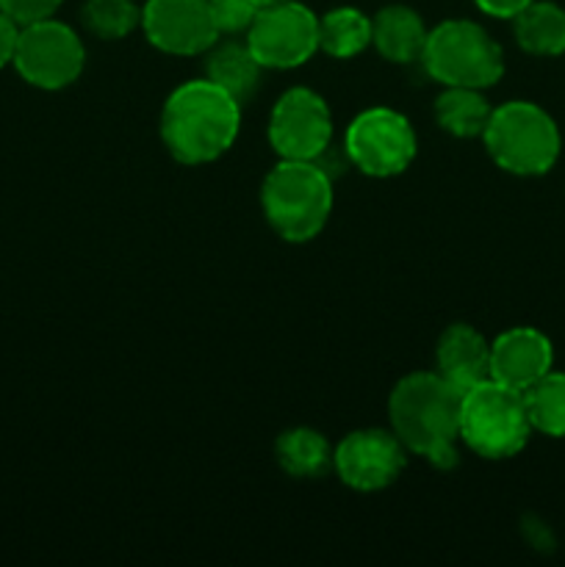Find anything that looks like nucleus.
I'll return each mask as SVG.
<instances>
[{
	"instance_id": "obj_1",
	"label": "nucleus",
	"mask_w": 565,
	"mask_h": 567,
	"mask_svg": "<svg viewBox=\"0 0 565 567\" xmlns=\"http://www.w3.org/2000/svg\"><path fill=\"white\" fill-rule=\"evenodd\" d=\"M460 402L463 391L438 371H413L397 382L388 399L391 432L438 471L454 468L460 460Z\"/></svg>"
},
{
	"instance_id": "obj_2",
	"label": "nucleus",
	"mask_w": 565,
	"mask_h": 567,
	"mask_svg": "<svg viewBox=\"0 0 565 567\" xmlns=\"http://www.w3.org/2000/svg\"><path fill=\"white\" fill-rule=\"evenodd\" d=\"M242 131V103L208 78L181 83L161 111V138L181 164L222 158Z\"/></svg>"
},
{
	"instance_id": "obj_3",
	"label": "nucleus",
	"mask_w": 565,
	"mask_h": 567,
	"mask_svg": "<svg viewBox=\"0 0 565 567\" xmlns=\"http://www.w3.org/2000/svg\"><path fill=\"white\" fill-rule=\"evenodd\" d=\"M260 205L282 241L305 244L319 236L330 219L332 177L316 161L280 158L264 177Z\"/></svg>"
},
{
	"instance_id": "obj_4",
	"label": "nucleus",
	"mask_w": 565,
	"mask_h": 567,
	"mask_svg": "<svg viewBox=\"0 0 565 567\" xmlns=\"http://www.w3.org/2000/svg\"><path fill=\"white\" fill-rule=\"evenodd\" d=\"M482 142L499 169L518 177L546 175L563 150L557 122L530 100H510L493 109Z\"/></svg>"
},
{
	"instance_id": "obj_5",
	"label": "nucleus",
	"mask_w": 565,
	"mask_h": 567,
	"mask_svg": "<svg viewBox=\"0 0 565 567\" xmlns=\"http://www.w3.org/2000/svg\"><path fill=\"white\" fill-rule=\"evenodd\" d=\"M526 399L521 391L485 380L463 391L460 402V443L485 460L515 457L532 435Z\"/></svg>"
},
{
	"instance_id": "obj_6",
	"label": "nucleus",
	"mask_w": 565,
	"mask_h": 567,
	"mask_svg": "<svg viewBox=\"0 0 565 567\" xmlns=\"http://www.w3.org/2000/svg\"><path fill=\"white\" fill-rule=\"evenodd\" d=\"M421 61L443 86L487 89L504 75L502 48L471 20H443L432 28Z\"/></svg>"
},
{
	"instance_id": "obj_7",
	"label": "nucleus",
	"mask_w": 565,
	"mask_h": 567,
	"mask_svg": "<svg viewBox=\"0 0 565 567\" xmlns=\"http://www.w3.org/2000/svg\"><path fill=\"white\" fill-rule=\"evenodd\" d=\"M415 131L399 111L374 105L349 122L343 136V155L355 169L369 177L402 175L415 158Z\"/></svg>"
},
{
	"instance_id": "obj_8",
	"label": "nucleus",
	"mask_w": 565,
	"mask_h": 567,
	"mask_svg": "<svg viewBox=\"0 0 565 567\" xmlns=\"http://www.w3.org/2000/svg\"><path fill=\"white\" fill-rule=\"evenodd\" d=\"M11 64L17 66L22 81L55 92L78 81L86 64V48L70 25L48 17L20 28V42Z\"/></svg>"
},
{
	"instance_id": "obj_9",
	"label": "nucleus",
	"mask_w": 565,
	"mask_h": 567,
	"mask_svg": "<svg viewBox=\"0 0 565 567\" xmlns=\"http://www.w3.org/2000/svg\"><path fill=\"white\" fill-rule=\"evenodd\" d=\"M247 44L264 70H294L319 50V17L297 0L264 6L247 31Z\"/></svg>"
},
{
	"instance_id": "obj_10",
	"label": "nucleus",
	"mask_w": 565,
	"mask_h": 567,
	"mask_svg": "<svg viewBox=\"0 0 565 567\" xmlns=\"http://www.w3.org/2000/svg\"><path fill=\"white\" fill-rule=\"evenodd\" d=\"M269 144L286 161H316L332 144L330 105L314 89L294 86L269 114Z\"/></svg>"
},
{
	"instance_id": "obj_11",
	"label": "nucleus",
	"mask_w": 565,
	"mask_h": 567,
	"mask_svg": "<svg viewBox=\"0 0 565 567\" xmlns=\"http://www.w3.org/2000/svg\"><path fill=\"white\" fill-rule=\"evenodd\" d=\"M408 465V449L388 430L349 432L332 449V471L347 487L374 493L393 485Z\"/></svg>"
},
{
	"instance_id": "obj_12",
	"label": "nucleus",
	"mask_w": 565,
	"mask_h": 567,
	"mask_svg": "<svg viewBox=\"0 0 565 567\" xmlns=\"http://www.w3.org/2000/svg\"><path fill=\"white\" fill-rule=\"evenodd\" d=\"M142 31L153 48L170 55H199L216 42L208 0H147Z\"/></svg>"
},
{
	"instance_id": "obj_13",
	"label": "nucleus",
	"mask_w": 565,
	"mask_h": 567,
	"mask_svg": "<svg viewBox=\"0 0 565 567\" xmlns=\"http://www.w3.org/2000/svg\"><path fill=\"white\" fill-rule=\"evenodd\" d=\"M552 341L535 327H513L491 343V380L513 391H530L552 371Z\"/></svg>"
},
{
	"instance_id": "obj_14",
	"label": "nucleus",
	"mask_w": 565,
	"mask_h": 567,
	"mask_svg": "<svg viewBox=\"0 0 565 567\" xmlns=\"http://www.w3.org/2000/svg\"><path fill=\"white\" fill-rule=\"evenodd\" d=\"M438 374L458 391L491 380V341L471 324H449L438 338Z\"/></svg>"
},
{
	"instance_id": "obj_15",
	"label": "nucleus",
	"mask_w": 565,
	"mask_h": 567,
	"mask_svg": "<svg viewBox=\"0 0 565 567\" xmlns=\"http://www.w3.org/2000/svg\"><path fill=\"white\" fill-rule=\"evenodd\" d=\"M427 37L430 31H427L424 20L419 17V11L408 9V6H386L371 20V44L391 64L421 61Z\"/></svg>"
},
{
	"instance_id": "obj_16",
	"label": "nucleus",
	"mask_w": 565,
	"mask_h": 567,
	"mask_svg": "<svg viewBox=\"0 0 565 567\" xmlns=\"http://www.w3.org/2000/svg\"><path fill=\"white\" fill-rule=\"evenodd\" d=\"M260 75H264V66L253 55L247 39L244 42H214L205 50V78L225 89L242 105L255 94Z\"/></svg>"
},
{
	"instance_id": "obj_17",
	"label": "nucleus",
	"mask_w": 565,
	"mask_h": 567,
	"mask_svg": "<svg viewBox=\"0 0 565 567\" xmlns=\"http://www.w3.org/2000/svg\"><path fill=\"white\" fill-rule=\"evenodd\" d=\"M513 33L521 50L532 55L565 53V9L546 0H532L513 17Z\"/></svg>"
},
{
	"instance_id": "obj_18",
	"label": "nucleus",
	"mask_w": 565,
	"mask_h": 567,
	"mask_svg": "<svg viewBox=\"0 0 565 567\" xmlns=\"http://www.w3.org/2000/svg\"><path fill=\"white\" fill-rule=\"evenodd\" d=\"M275 457L286 474L297 480H319L332 468V446L310 426L286 430L275 443Z\"/></svg>"
},
{
	"instance_id": "obj_19",
	"label": "nucleus",
	"mask_w": 565,
	"mask_h": 567,
	"mask_svg": "<svg viewBox=\"0 0 565 567\" xmlns=\"http://www.w3.org/2000/svg\"><path fill=\"white\" fill-rule=\"evenodd\" d=\"M493 109L482 89L443 86L435 100V120L446 133L458 138H476L485 133Z\"/></svg>"
},
{
	"instance_id": "obj_20",
	"label": "nucleus",
	"mask_w": 565,
	"mask_h": 567,
	"mask_svg": "<svg viewBox=\"0 0 565 567\" xmlns=\"http://www.w3.org/2000/svg\"><path fill=\"white\" fill-rule=\"evenodd\" d=\"M371 44V20L360 9L341 6L319 17V50L332 59H355Z\"/></svg>"
},
{
	"instance_id": "obj_21",
	"label": "nucleus",
	"mask_w": 565,
	"mask_h": 567,
	"mask_svg": "<svg viewBox=\"0 0 565 567\" xmlns=\"http://www.w3.org/2000/svg\"><path fill=\"white\" fill-rule=\"evenodd\" d=\"M532 430L548 437H565V374L548 371L530 391H524Z\"/></svg>"
},
{
	"instance_id": "obj_22",
	"label": "nucleus",
	"mask_w": 565,
	"mask_h": 567,
	"mask_svg": "<svg viewBox=\"0 0 565 567\" xmlns=\"http://www.w3.org/2000/svg\"><path fill=\"white\" fill-rule=\"evenodd\" d=\"M81 20L89 33L116 42L142 25V9L133 0H86L81 9Z\"/></svg>"
},
{
	"instance_id": "obj_23",
	"label": "nucleus",
	"mask_w": 565,
	"mask_h": 567,
	"mask_svg": "<svg viewBox=\"0 0 565 567\" xmlns=\"http://www.w3.org/2000/svg\"><path fill=\"white\" fill-rule=\"evenodd\" d=\"M210 22H214L216 33H247L253 25L258 6L253 0H208Z\"/></svg>"
},
{
	"instance_id": "obj_24",
	"label": "nucleus",
	"mask_w": 565,
	"mask_h": 567,
	"mask_svg": "<svg viewBox=\"0 0 565 567\" xmlns=\"http://www.w3.org/2000/svg\"><path fill=\"white\" fill-rule=\"evenodd\" d=\"M59 6L61 0H0V11L9 14L14 22H20V25L48 20V17L55 14Z\"/></svg>"
},
{
	"instance_id": "obj_25",
	"label": "nucleus",
	"mask_w": 565,
	"mask_h": 567,
	"mask_svg": "<svg viewBox=\"0 0 565 567\" xmlns=\"http://www.w3.org/2000/svg\"><path fill=\"white\" fill-rule=\"evenodd\" d=\"M20 22H14L9 14L0 11V70L14 61L17 42H20Z\"/></svg>"
},
{
	"instance_id": "obj_26",
	"label": "nucleus",
	"mask_w": 565,
	"mask_h": 567,
	"mask_svg": "<svg viewBox=\"0 0 565 567\" xmlns=\"http://www.w3.org/2000/svg\"><path fill=\"white\" fill-rule=\"evenodd\" d=\"M485 14L499 17V20H513L521 9L532 3V0H474Z\"/></svg>"
},
{
	"instance_id": "obj_27",
	"label": "nucleus",
	"mask_w": 565,
	"mask_h": 567,
	"mask_svg": "<svg viewBox=\"0 0 565 567\" xmlns=\"http://www.w3.org/2000/svg\"><path fill=\"white\" fill-rule=\"evenodd\" d=\"M258 9H264V6H275V3H286V0H253Z\"/></svg>"
}]
</instances>
